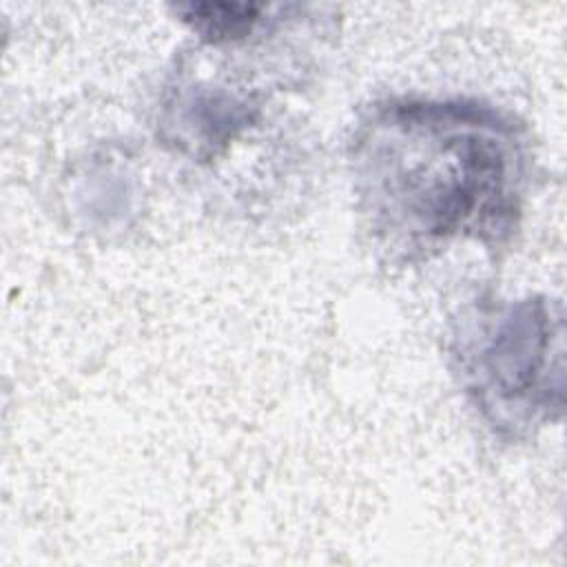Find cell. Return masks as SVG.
I'll return each instance as SVG.
<instances>
[{
  "label": "cell",
  "instance_id": "1",
  "mask_svg": "<svg viewBox=\"0 0 567 567\" xmlns=\"http://www.w3.org/2000/svg\"><path fill=\"white\" fill-rule=\"evenodd\" d=\"M357 213L372 246L414 266L456 239L503 248L518 230L529 177L523 128L465 97H388L348 148Z\"/></svg>",
  "mask_w": 567,
  "mask_h": 567
},
{
  "label": "cell",
  "instance_id": "2",
  "mask_svg": "<svg viewBox=\"0 0 567 567\" xmlns=\"http://www.w3.org/2000/svg\"><path fill=\"white\" fill-rule=\"evenodd\" d=\"M452 370L481 419L523 439L563 414L565 315L556 299H478L450 332Z\"/></svg>",
  "mask_w": 567,
  "mask_h": 567
},
{
  "label": "cell",
  "instance_id": "3",
  "mask_svg": "<svg viewBox=\"0 0 567 567\" xmlns=\"http://www.w3.org/2000/svg\"><path fill=\"white\" fill-rule=\"evenodd\" d=\"M261 106L226 86L179 80L162 102V137L179 153L210 162L246 128L257 124Z\"/></svg>",
  "mask_w": 567,
  "mask_h": 567
},
{
  "label": "cell",
  "instance_id": "4",
  "mask_svg": "<svg viewBox=\"0 0 567 567\" xmlns=\"http://www.w3.org/2000/svg\"><path fill=\"white\" fill-rule=\"evenodd\" d=\"M179 20L206 44H235L266 22V4L255 2H188L173 7Z\"/></svg>",
  "mask_w": 567,
  "mask_h": 567
}]
</instances>
